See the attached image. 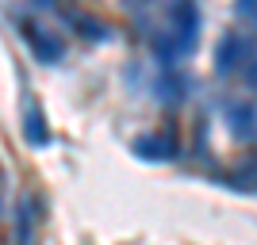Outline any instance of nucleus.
I'll list each match as a JSON object with an SVG mask.
<instances>
[{"instance_id": "6e6552de", "label": "nucleus", "mask_w": 257, "mask_h": 245, "mask_svg": "<svg viewBox=\"0 0 257 245\" xmlns=\"http://www.w3.org/2000/svg\"><path fill=\"white\" fill-rule=\"evenodd\" d=\"M16 241H20V245L31 241V207H27V203L16 207Z\"/></svg>"}, {"instance_id": "7ed1b4c3", "label": "nucleus", "mask_w": 257, "mask_h": 245, "mask_svg": "<svg viewBox=\"0 0 257 245\" xmlns=\"http://www.w3.org/2000/svg\"><path fill=\"white\" fill-rule=\"evenodd\" d=\"M23 35H27V43H31V50H35L39 62H46V65L62 62L65 46H62V39H58L54 31H43V27H35V23H23Z\"/></svg>"}, {"instance_id": "20e7f679", "label": "nucleus", "mask_w": 257, "mask_h": 245, "mask_svg": "<svg viewBox=\"0 0 257 245\" xmlns=\"http://www.w3.org/2000/svg\"><path fill=\"white\" fill-rule=\"evenodd\" d=\"M135 153L150 161H169L177 157V142L169 134H146V138H135Z\"/></svg>"}, {"instance_id": "423d86ee", "label": "nucleus", "mask_w": 257, "mask_h": 245, "mask_svg": "<svg viewBox=\"0 0 257 245\" xmlns=\"http://www.w3.org/2000/svg\"><path fill=\"white\" fill-rule=\"evenodd\" d=\"M226 119H230V127H234V134H242V138H249L253 134V107L249 104H226Z\"/></svg>"}, {"instance_id": "39448f33", "label": "nucleus", "mask_w": 257, "mask_h": 245, "mask_svg": "<svg viewBox=\"0 0 257 245\" xmlns=\"http://www.w3.org/2000/svg\"><path fill=\"white\" fill-rule=\"evenodd\" d=\"M154 92L161 96V104H181L184 92H188V81H184L177 69H161L158 81H154Z\"/></svg>"}, {"instance_id": "0eeeda50", "label": "nucleus", "mask_w": 257, "mask_h": 245, "mask_svg": "<svg viewBox=\"0 0 257 245\" xmlns=\"http://www.w3.org/2000/svg\"><path fill=\"white\" fill-rule=\"evenodd\" d=\"M23 127H27V138H31L35 146H46V142H50V134H46V127H43V115H39V107H27Z\"/></svg>"}, {"instance_id": "1a4fd4ad", "label": "nucleus", "mask_w": 257, "mask_h": 245, "mask_svg": "<svg viewBox=\"0 0 257 245\" xmlns=\"http://www.w3.org/2000/svg\"><path fill=\"white\" fill-rule=\"evenodd\" d=\"M69 23H73L85 39H100V23H96V20H88V16H77V12H73V16H69Z\"/></svg>"}, {"instance_id": "f257e3e1", "label": "nucleus", "mask_w": 257, "mask_h": 245, "mask_svg": "<svg viewBox=\"0 0 257 245\" xmlns=\"http://www.w3.org/2000/svg\"><path fill=\"white\" fill-rule=\"evenodd\" d=\"M253 58H257L253 46L242 35H226L223 43L215 46V69L219 73H234V69H242V62H253Z\"/></svg>"}, {"instance_id": "f03ea898", "label": "nucleus", "mask_w": 257, "mask_h": 245, "mask_svg": "<svg viewBox=\"0 0 257 245\" xmlns=\"http://www.w3.org/2000/svg\"><path fill=\"white\" fill-rule=\"evenodd\" d=\"M169 20H173V39H177V46L188 54L196 46V31H200V12H196V4H173Z\"/></svg>"}, {"instance_id": "9d476101", "label": "nucleus", "mask_w": 257, "mask_h": 245, "mask_svg": "<svg viewBox=\"0 0 257 245\" xmlns=\"http://www.w3.org/2000/svg\"><path fill=\"white\" fill-rule=\"evenodd\" d=\"M242 69H246V81H249V85L257 88V58H253V62H249V65H242Z\"/></svg>"}]
</instances>
